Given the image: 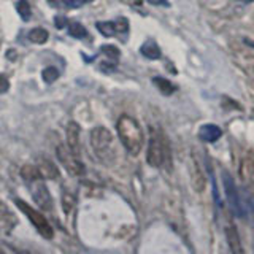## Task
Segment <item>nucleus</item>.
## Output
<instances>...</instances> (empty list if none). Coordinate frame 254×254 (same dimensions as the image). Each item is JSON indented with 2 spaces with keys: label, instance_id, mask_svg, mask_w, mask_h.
Listing matches in <instances>:
<instances>
[{
  "label": "nucleus",
  "instance_id": "1",
  "mask_svg": "<svg viewBox=\"0 0 254 254\" xmlns=\"http://www.w3.org/2000/svg\"><path fill=\"white\" fill-rule=\"evenodd\" d=\"M116 130L123 146L127 149V153L137 156L143 148V143H145V135H143V130L137 119L126 115L121 116L116 124Z\"/></svg>",
  "mask_w": 254,
  "mask_h": 254
},
{
  "label": "nucleus",
  "instance_id": "2",
  "mask_svg": "<svg viewBox=\"0 0 254 254\" xmlns=\"http://www.w3.org/2000/svg\"><path fill=\"white\" fill-rule=\"evenodd\" d=\"M91 146L94 149V154L97 156L100 162L111 165L115 164L118 157V151L115 146V138L111 132L105 127H95L91 132Z\"/></svg>",
  "mask_w": 254,
  "mask_h": 254
},
{
  "label": "nucleus",
  "instance_id": "3",
  "mask_svg": "<svg viewBox=\"0 0 254 254\" xmlns=\"http://www.w3.org/2000/svg\"><path fill=\"white\" fill-rule=\"evenodd\" d=\"M146 162L154 169H162V167L170 165V145L161 130H151Z\"/></svg>",
  "mask_w": 254,
  "mask_h": 254
},
{
  "label": "nucleus",
  "instance_id": "4",
  "mask_svg": "<svg viewBox=\"0 0 254 254\" xmlns=\"http://www.w3.org/2000/svg\"><path fill=\"white\" fill-rule=\"evenodd\" d=\"M14 202H16V205H18V208L27 216V219L32 222V224H34V227L37 229V232L40 235L45 237V238H53V234H54L53 227H51L50 222L46 221V218L43 216L42 213L37 211L35 208H32L29 203L21 200V198H14Z\"/></svg>",
  "mask_w": 254,
  "mask_h": 254
},
{
  "label": "nucleus",
  "instance_id": "5",
  "mask_svg": "<svg viewBox=\"0 0 254 254\" xmlns=\"http://www.w3.org/2000/svg\"><path fill=\"white\" fill-rule=\"evenodd\" d=\"M222 186H224V194L227 197V202L230 205V208L232 211L237 214L238 218H245L246 213H245V208H243V203H242V198H240V194H238V189H237V185L232 178V175H230L227 170H222Z\"/></svg>",
  "mask_w": 254,
  "mask_h": 254
},
{
  "label": "nucleus",
  "instance_id": "6",
  "mask_svg": "<svg viewBox=\"0 0 254 254\" xmlns=\"http://www.w3.org/2000/svg\"><path fill=\"white\" fill-rule=\"evenodd\" d=\"M58 159L61 161V164L65 167L67 172L73 177H79V175L84 173V167L79 162V159L71 153V151L65 146H58Z\"/></svg>",
  "mask_w": 254,
  "mask_h": 254
},
{
  "label": "nucleus",
  "instance_id": "7",
  "mask_svg": "<svg viewBox=\"0 0 254 254\" xmlns=\"http://www.w3.org/2000/svg\"><path fill=\"white\" fill-rule=\"evenodd\" d=\"M95 27L103 37H115L116 34H124L129 30V22L126 18H121L118 21H102L95 24Z\"/></svg>",
  "mask_w": 254,
  "mask_h": 254
},
{
  "label": "nucleus",
  "instance_id": "8",
  "mask_svg": "<svg viewBox=\"0 0 254 254\" xmlns=\"http://www.w3.org/2000/svg\"><path fill=\"white\" fill-rule=\"evenodd\" d=\"M32 183H34V186H32V197H34L35 203L38 206H42V210L50 211L53 208V198H51L50 190H48V188L38 180Z\"/></svg>",
  "mask_w": 254,
  "mask_h": 254
},
{
  "label": "nucleus",
  "instance_id": "9",
  "mask_svg": "<svg viewBox=\"0 0 254 254\" xmlns=\"http://www.w3.org/2000/svg\"><path fill=\"white\" fill-rule=\"evenodd\" d=\"M224 235H226L230 253L232 254H245L242 237H240V232H238V229L235 227V224H227L224 227Z\"/></svg>",
  "mask_w": 254,
  "mask_h": 254
},
{
  "label": "nucleus",
  "instance_id": "10",
  "mask_svg": "<svg viewBox=\"0 0 254 254\" xmlns=\"http://www.w3.org/2000/svg\"><path fill=\"white\" fill-rule=\"evenodd\" d=\"M18 224V218L11 211V208L5 202L0 200V229L5 232H11V230Z\"/></svg>",
  "mask_w": 254,
  "mask_h": 254
},
{
  "label": "nucleus",
  "instance_id": "11",
  "mask_svg": "<svg viewBox=\"0 0 254 254\" xmlns=\"http://www.w3.org/2000/svg\"><path fill=\"white\" fill-rule=\"evenodd\" d=\"M67 148L79 157V126L75 121H70L67 124Z\"/></svg>",
  "mask_w": 254,
  "mask_h": 254
},
{
  "label": "nucleus",
  "instance_id": "12",
  "mask_svg": "<svg viewBox=\"0 0 254 254\" xmlns=\"http://www.w3.org/2000/svg\"><path fill=\"white\" fill-rule=\"evenodd\" d=\"M222 130L221 127L216 124H203L200 129H198V137L206 143H214L221 138Z\"/></svg>",
  "mask_w": 254,
  "mask_h": 254
},
{
  "label": "nucleus",
  "instance_id": "13",
  "mask_svg": "<svg viewBox=\"0 0 254 254\" xmlns=\"http://www.w3.org/2000/svg\"><path fill=\"white\" fill-rule=\"evenodd\" d=\"M37 169H38L40 175H42V178H46V180H58L59 178L58 167H56L50 159H40Z\"/></svg>",
  "mask_w": 254,
  "mask_h": 254
},
{
  "label": "nucleus",
  "instance_id": "14",
  "mask_svg": "<svg viewBox=\"0 0 254 254\" xmlns=\"http://www.w3.org/2000/svg\"><path fill=\"white\" fill-rule=\"evenodd\" d=\"M140 53L145 56L146 59H149V61H157V59H161V56H162L161 48H159L156 45V42H153V40H149V42L143 43V46L140 48Z\"/></svg>",
  "mask_w": 254,
  "mask_h": 254
},
{
  "label": "nucleus",
  "instance_id": "15",
  "mask_svg": "<svg viewBox=\"0 0 254 254\" xmlns=\"http://www.w3.org/2000/svg\"><path fill=\"white\" fill-rule=\"evenodd\" d=\"M192 185H194V189L197 190V192H203L205 189V177H203V172L200 169V165H198V162L192 161Z\"/></svg>",
  "mask_w": 254,
  "mask_h": 254
},
{
  "label": "nucleus",
  "instance_id": "16",
  "mask_svg": "<svg viewBox=\"0 0 254 254\" xmlns=\"http://www.w3.org/2000/svg\"><path fill=\"white\" fill-rule=\"evenodd\" d=\"M153 83L156 84V87L159 91H161L164 95H172L175 91H177V87L173 86V83H170L167 78H162V76H156L153 79Z\"/></svg>",
  "mask_w": 254,
  "mask_h": 254
},
{
  "label": "nucleus",
  "instance_id": "17",
  "mask_svg": "<svg viewBox=\"0 0 254 254\" xmlns=\"http://www.w3.org/2000/svg\"><path fill=\"white\" fill-rule=\"evenodd\" d=\"M21 177L26 181L32 183V181H37L42 178V175H40L37 165H24L21 169Z\"/></svg>",
  "mask_w": 254,
  "mask_h": 254
},
{
  "label": "nucleus",
  "instance_id": "18",
  "mask_svg": "<svg viewBox=\"0 0 254 254\" xmlns=\"http://www.w3.org/2000/svg\"><path fill=\"white\" fill-rule=\"evenodd\" d=\"M29 40L32 43H38V45H42L45 43L46 40H48V32L42 27H35V29H32L29 32Z\"/></svg>",
  "mask_w": 254,
  "mask_h": 254
},
{
  "label": "nucleus",
  "instance_id": "19",
  "mask_svg": "<svg viewBox=\"0 0 254 254\" xmlns=\"http://www.w3.org/2000/svg\"><path fill=\"white\" fill-rule=\"evenodd\" d=\"M68 32H70V35L73 37V38H86L87 37V30L81 26L79 22H71L70 24V27H68Z\"/></svg>",
  "mask_w": 254,
  "mask_h": 254
},
{
  "label": "nucleus",
  "instance_id": "20",
  "mask_svg": "<svg viewBox=\"0 0 254 254\" xmlns=\"http://www.w3.org/2000/svg\"><path fill=\"white\" fill-rule=\"evenodd\" d=\"M42 78H43V81H45V83L51 84V83H54L56 79L59 78V70L56 68V67H46V68L42 71Z\"/></svg>",
  "mask_w": 254,
  "mask_h": 254
},
{
  "label": "nucleus",
  "instance_id": "21",
  "mask_svg": "<svg viewBox=\"0 0 254 254\" xmlns=\"http://www.w3.org/2000/svg\"><path fill=\"white\" fill-rule=\"evenodd\" d=\"M16 11L19 13V16L24 19V21H29L30 18V5L27 0H19L18 3H16Z\"/></svg>",
  "mask_w": 254,
  "mask_h": 254
},
{
  "label": "nucleus",
  "instance_id": "22",
  "mask_svg": "<svg viewBox=\"0 0 254 254\" xmlns=\"http://www.w3.org/2000/svg\"><path fill=\"white\" fill-rule=\"evenodd\" d=\"M102 53L107 56L108 59H111V61H116L118 58H119V50L116 46H113V45H103L102 46Z\"/></svg>",
  "mask_w": 254,
  "mask_h": 254
},
{
  "label": "nucleus",
  "instance_id": "23",
  "mask_svg": "<svg viewBox=\"0 0 254 254\" xmlns=\"http://www.w3.org/2000/svg\"><path fill=\"white\" fill-rule=\"evenodd\" d=\"M62 206H64V211L68 213L71 210V206H73V197H71L70 194H64L62 195Z\"/></svg>",
  "mask_w": 254,
  "mask_h": 254
},
{
  "label": "nucleus",
  "instance_id": "24",
  "mask_svg": "<svg viewBox=\"0 0 254 254\" xmlns=\"http://www.w3.org/2000/svg\"><path fill=\"white\" fill-rule=\"evenodd\" d=\"M67 5V8H79L81 5L87 3V0H62Z\"/></svg>",
  "mask_w": 254,
  "mask_h": 254
},
{
  "label": "nucleus",
  "instance_id": "25",
  "mask_svg": "<svg viewBox=\"0 0 254 254\" xmlns=\"http://www.w3.org/2000/svg\"><path fill=\"white\" fill-rule=\"evenodd\" d=\"M8 89H10V81H8V78L0 75V94L6 92Z\"/></svg>",
  "mask_w": 254,
  "mask_h": 254
},
{
  "label": "nucleus",
  "instance_id": "26",
  "mask_svg": "<svg viewBox=\"0 0 254 254\" xmlns=\"http://www.w3.org/2000/svg\"><path fill=\"white\" fill-rule=\"evenodd\" d=\"M67 26V19L64 18V16H59V18H56V27L58 29H62Z\"/></svg>",
  "mask_w": 254,
  "mask_h": 254
},
{
  "label": "nucleus",
  "instance_id": "27",
  "mask_svg": "<svg viewBox=\"0 0 254 254\" xmlns=\"http://www.w3.org/2000/svg\"><path fill=\"white\" fill-rule=\"evenodd\" d=\"M123 3L129 5V6H140L143 0H121Z\"/></svg>",
  "mask_w": 254,
  "mask_h": 254
},
{
  "label": "nucleus",
  "instance_id": "28",
  "mask_svg": "<svg viewBox=\"0 0 254 254\" xmlns=\"http://www.w3.org/2000/svg\"><path fill=\"white\" fill-rule=\"evenodd\" d=\"M151 5H164V6H169V2L167 0H148Z\"/></svg>",
  "mask_w": 254,
  "mask_h": 254
},
{
  "label": "nucleus",
  "instance_id": "29",
  "mask_svg": "<svg viewBox=\"0 0 254 254\" xmlns=\"http://www.w3.org/2000/svg\"><path fill=\"white\" fill-rule=\"evenodd\" d=\"M0 254H6V253L3 251V248H2V246H0Z\"/></svg>",
  "mask_w": 254,
  "mask_h": 254
},
{
  "label": "nucleus",
  "instance_id": "30",
  "mask_svg": "<svg viewBox=\"0 0 254 254\" xmlns=\"http://www.w3.org/2000/svg\"><path fill=\"white\" fill-rule=\"evenodd\" d=\"M243 2H253V0H243Z\"/></svg>",
  "mask_w": 254,
  "mask_h": 254
},
{
  "label": "nucleus",
  "instance_id": "31",
  "mask_svg": "<svg viewBox=\"0 0 254 254\" xmlns=\"http://www.w3.org/2000/svg\"><path fill=\"white\" fill-rule=\"evenodd\" d=\"M253 248H254V245H253Z\"/></svg>",
  "mask_w": 254,
  "mask_h": 254
}]
</instances>
